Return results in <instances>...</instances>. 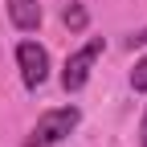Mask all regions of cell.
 Listing matches in <instances>:
<instances>
[{
	"label": "cell",
	"instance_id": "obj_1",
	"mask_svg": "<svg viewBox=\"0 0 147 147\" xmlns=\"http://www.w3.org/2000/svg\"><path fill=\"white\" fill-rule=\"evenodd\" d=\"M78 119H82V110H78V106H53V110H45V115L37 119L33 135L25 139V147H49V143L65 139L74 127H78Z\"/></svg>",
	"mask_w": 147,
	"mask_h": 147
},
{
	"label": "cell",
	"instance_id": "obj_2",
	"mask_svg": "<svg viewBox=\"0 0 147 147\" xmlns=\"http://www.w3.org/2000/svg\"><path fill=\"white\" fill-rule=\"evenodd\" d=\"M98 53H102V37H94V41H86L74 57L65 61V69H61V86L69 90H82L86 86V78H90V69H94V61H98Z\"/></svg>",
	"mask_w": 147,
	"mask_h": 147
},
{
	"label": "cell",
	"instance_id": "obj_3",
	"mask_svg": "<svg viewBox=\"0 0 147 147\" xmlns=\"http://www.w3.org/2000/svg\"><path fill=\"white\" fill-rule=\"evenodd\" d=\"M16 61H21V78H25L29 90H37L49 78V53L37 41H21V45H16Z\"/></svg>",
	"mask_w": 147,
	"mask_h": 147
},
{
	"label": "cell",
	"instance_id": "obj_4",
	"mask_svg": "<svg viewBox=\"0 0 147 147\" xmlns=\"http://www.w3.org/2000/svg\"><path fill=\"white\" fill-rule=\"evenodd\" d=\"M8 16H12V25L16 29H37L41 25V4L37 0H8Z\"/></svg>",
	"mask_w": 147,
	"mask_h": 147
},
{
	"label": "cell",
	"instance_id": "obj_5",
	"mask_svg": "<svg viewBox=\"0 0 147 147\" xmlns=\"http://www.w3.org/2000/svg\"><path fill=\"white\" fill-rule=\"evenodd\" d=\"M61 25H65L69 33H82V29L90 25V12H86V4H78V0H69V4L61 8Z\"/></svg>",
	"mask_w": 147,
	"mask_h": 147
},
{
	"label": "cell",
	"instance_id": "obj_6",
	"mask_svg": "<svg viewBox=\"0 0 147 147\" xmlns=\"http://www.w3.org/2000/svg\"><path fill=\"white\" fill-rule=\"evenodd\" d=\"M131 86L139 90V94L147 90V57H139V61H135V69H131Z\"/></svg>",
	"mask_w": 147,
	"mask_h": 147
},
{
	"label": "cell",
	"instance_id": "obj_7",
	"mask_svg": "<svg viewBox=\"0 0 147 147\" xmlns=\"http://www.w3.org/2000/svg\"><path fill=\"white\" fill-rule=\"evenodd\" d=\"M139 139H143V147H147V115H143V127H139Z\"/></svg>",
	"mask_w": 147,
	"mask_h": 147
}]
</instances>
